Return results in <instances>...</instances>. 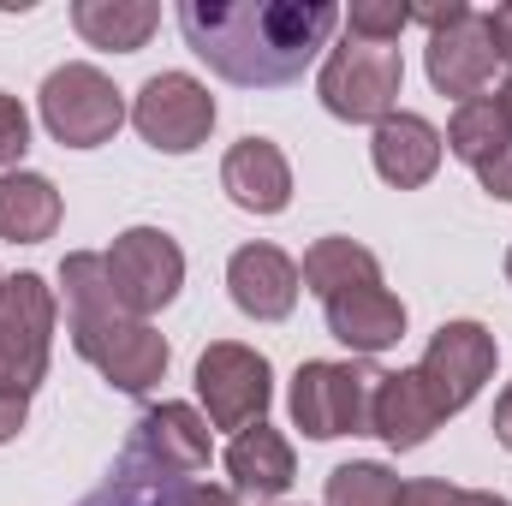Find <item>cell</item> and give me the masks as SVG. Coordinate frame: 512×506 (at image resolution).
I'll return each instance as SVG.
<instances>
[{
  "label": "cell",
  "instance_id": "6da1fadb",
  "mask_svg": "<svg viewBox=\"0 0 512 506\" xmlns=\"http://www.w3.org/2000/svg\"><path fill=\"white\" fill-rule=\"evenodd\" d=\"M185 48L239 90L298 84L304 66L340 30L328 0H179Z\"/></svg>",
  "mask_w": 512,
  "mask_h": 506
},
{
  "label": "cell",
  "instance_id": "7a4b0ae2",
  "mask_svg": "<svg viewBox=\"0 0 512 506\" xmlns=\"http://www.w3.org/2000/svg\"><path fill=\"white\" fill-rule=\"evenodd\" d=\"M60 304H66V334L72 352L84 364H96L108 387H120L131 399L155 393L167 376V340L155 334V322L131 316L108 286V262L96 251H72L60 262Z\"/></svg>",
  "mask_w": 512,
  "mask_h": 506
},
{
  "label": "cell",
  "instance_id": "3957f363",
  "mask_svg": "<svg viewBox=\"0 0 512 506\" xmlns=\"http://www.w3.org/2000/svg\"><path fill=\"white\" fill-rule=\"evenodd\" d=\"M387 370H376L370 358H352V364H334V358H310L298 364L292 376V423L310 435V441H340V435H370V417H376V387Z\"/></svg>",
  "mask_w": 512,
  "mask_h": 506
},
{
  "label": "cell",
  "instance_id": "277c9868",
  "mask_svg": "<svg viewBox=\"0 0 512 506\" xmlns=\"http://www.w3.org/2000/svg\"><path fill=\"white\" fill-rule=\"evenodd\" d=\"M114 471L143 477V483H161V489L191 483L197 471H209V417H203L197 405H179V399L149 405V411L131 423Z\"/></svg>",
  "mask_w": 512,
  "mask_h": 506
},
{
  "label": "cell",
  "instance_id": "5b68a950",
  "mask_svg": "<svg viewBox=\"0 0 512 506\" xmlns=\"http://www.w3.org/2000/svg\"><path fill=\"white\" fill-rule=\"evenodd\" d=\"M399 90H405V60L399 48L382 42H358L346 36L328 60H322V78H316V96L334 120L346 126H382L387 114H399Z\"/></svg>",
  "mask_w": 512,
  "mask_h": 506
},
{
  "label": "cell",
  "instance_id": "8992f818",
  "mask_svg": "<svg viewBox=\"0 0 512 506\" xmlns=\"http://www.w3.org/2000/svg\"><path fill=\"white\" fill-rule=\"evenodd\" d=\"M60 322V292L42 274H12L0 286V393H36L48 376Z\"/></svg>",
  "mask_w": 512,
  "mask_h": 506
},
{
  "label": "cell",
  "instance_id": "52a82bcc",
  "mask_svg": "<svg viewBox=\"0 0 512 506\" xmlns=\"http://www.w3.org/2000/svg\"><path fill=\"white\" fill-rule=\"evenodd\" d=\"M42 126L60 149H102L126 126V96L114 90L108 72L72 60V66L48 72V84H42Z\"/></svg>",
  "mask_w": 512,
  "mask_h": 506
},
{
  "label": "cell",
  "instance_id": "ba28073f",
  "mask_svg": "<svg viewBox=\"0 0 512 506\" xmlns=\"http://www.w3.org/2000/svg\"><path fill=\"white\" fill-rule=\"evenodd\" d=\"M495 358H501V346H495V334H489L483 322H441V328H435V340H429V352H423V364H417V381H423L429 405L441 411V423L459 417V411L489 387Z\"/></svg>",
  "mask_w": 512,
  "mask_h": 506
},
{
  "label": "cell",
  "instance_id": "9c48e42d",
  "mask_svg": "<svg viewBox=\"0 0 512 506\" xmlns=\"http://www.w3.org/2000/svg\"><path fill=\"white\" fill-rule=\"evenodd\" d=\"M131 126L161 155H191L215 131V96L191 72H155V78H143V90L131 102Z\"/></svg>",
  "mask_w": 512,
  "mask_h": 506
},
{
  "label": "cell",
  "instance_id": "30bf717a",
  "mask_svg": "<svg viewBox=\"0 0 512 506\" xmlns=\"http://www.w3.org/2000/svg\"><path fill=\"white\" fill-rule=\"evenodd\" d=\"M197 399L209 411V429H251L268 417V399H274V376H268V358L256 346L239 340H215L203 358H197Z\"/></svg>",
  "mask_w": 512,
  "mask_h": 506
},
{
  "label": "cell",
  "instance_id": "8fae6325",
  "mask_svg": "<svg viewBox=\"0 0 512 506\" xmlns=\"http://www.w3.org/2000/svg\"><path fill=\"white\" fill-rule=\"evenodd\" d=\"M102 262H108L114 298L126 304L131 316H143V322L155 310H167L179 298V286H185V251L161 227H126L114 239V251H102Z\"/></svg>",
  "mask_w": 512,
  "mask_h": 506
},
{
  "label": "cell",
  "instance_id": "7c38bea8",
  "mask_svg": "<svg viewBox=\"0 0 512 506\" xmlns=\"http://www.w3.org/2000/svg\"><path fill=\"white\" fill-rule=\"evenodd\" d=\"M423 66H429V84L441 96H459V102H477L495 78V48H489V30H483V12L477 6H459L441 30H429V48H423Z\"/></svg>",
  "mask_w": 512,
  "mask_h": 506
},
{
  "label": "cell",
  "instance_id": "4fadbf2b",
  "mask_svg": "<svg viewBox=\"0 0 512 506\" xmlns=\"http://www.w3.org/2000/svg\"><path fill=\"white\" fill-rule=\"evenodd\" d=\"M298 262L280 245H239L227 262V292L251 322H286L298 310Z\"/></svg>",
  "mask_w": 512,
  "mask_h": 506
},
{
  "label": "cell",
  "instance_id": "5bb4252c",
  "mask_svg": "<svg viewBox=\"0 0 512 506\" xmlns=\"http://www.w3.org/2000/svg\"><path fill=\"white\" fill-rule=\"evenodd\" d=\"M328 316V334L340 346H352V358H382L387 346L405 340V304L387 292V286H352V292H334L322 304Z\"/></svg>",
  "mask_w": 512,
  "mask_h": 506
},
{
  "label": "cell",
  "instance_id": "9a60e30c",
  "mask_svg": "<svg viewBox=\"0 0 512 506\" xmlns=\"http://www.w3.org/2000/svg\"><path fill=\"white\" fill-rule=\"evenodd\" d=\"M221 191L245 215H280L292 203V167L274 137H239L221 161Z\"/></svg>",
  "mask_w": 512,
  "mask_h": 506
},
{
  "label": "cell",
  "instance_id": "2e32d148",
  "mask_svg": "<svg viewBox=\"0 0 512 506\" xmlns=\"http://www.w3.org/2000/svg\"><path fill=\"white\" fill-rule=\"evenodd\" d=\"M441 149H447V137L429 126L423 114H387L376 126V137H370V161H376V173L393 191L429 185L435 167H441Z\"/></svg>",
  "mask_w": 512,
  "mask_h": 506
},
{
  "label": "cell",
  "instance_id": "e0dca14e",
  "mask_svg": "<svg viewBox=\"0 0 512 506\" xmlns=\"http://www.w3.org/2000/svg\"><path fill=\"white\" fill-rule=\"evenodd\" d=\"M227 477H233V495L280 501V495L298 483L292 441H286L274 423H251V429H239V435H233V447H227Z\"/></svg>",
  "mask_w": 512,
  "mask_h": 506
},
{
  "label": "cell",
  "instance_id": "ac0fdd59",
  "mask_svg": "<svg viewBox=\"0 0 512 506\" xmlns=\"http://www.w3.org/2000/svg\"><path fill=\"white\" fill-rule=\"evenodd\" d=\"M435 429H441V411L429 405V393H423L417 370H393V376H382L370 435H382L393 453H411V447H423Z\"/></svg>",
  "mask_w": 512,
  "mask_h": 506
},
{
  "label": "cell",
  "instance_id": "d6986e66",
  "mask_svg": "<svg viewBox=\"0 0 512 506\" xmlns=\"http://www.w3.org/2000/svg\"><path fill=\"white\" fill-rule=\"evenodd\" d=\"M54 227H60V191H54V179L24 173V167L0 173V239L42 245V239H54Z\"/></svg>",
  "mask_w": 512,
  "mask_h": 506
},
{
  "label": "cell",
  "instance_id": "ffe728a7",
  "mask_svg": "<svg viewBox=\"0 0 512 506\" xmlns=\"http://www.w3.org/2000/svg\"><path fill=\"white\" fill-rule=\"evenodd\" d=\"M72 24L90 48H108V54H137L155 24H161V6L149 0H78L72 6Z\"/></svg>",
  "mask_w": 512,
  "mask_h": 506
},
{
  "label": "cell",
  "instance_id": "44dd1931",
  "mask_svg": "<svg viewBox=\"0 0 512 506\" xmlns=\"http://www.w3.org/2000/svg\"><path fill=\"white\" fill-rule=\"evenodd\" d=\"M298 280H304V292H316V298L328 304L334 292H352V286H382V262H376V251H370V245H358V239H316V245L304 251Z\"/></svg>",
  "mask_w": 512,
  "mask_h": 506
},
{
  "label": "cell",
  "instance_id": "7402d4cb",
  "mask_svg": "<svg viewBox=\"0 0 512 506\" xmlns=\"http://www.w3.org/2000/svg\"><path fill=\"white\" fill-rule=\"evenodd\" d=\"M512 143V120L501 114V102L495 96H477V102H459L453 108V120H447V149L477 173L495 149H507Z\"/></svg>",
  "mask_w": 512,
  "mask_h": 506
},
{
  "label": "cell",
  "instance_id": "603a6c76",
  "mask_svg": "<svg viewBox=\"0 0 512 506\" xmlns=\"http://www.w3.org/2000/svg\"><path fill=\"white\" fill-rule=\"evenodd\" d=\"M399 477L376 459H352L328 471V506H399Z\"/></svg>",
  "mask_w": 512,
  "mask_h": 506
},
{
  "label": "cell",
  "instance_id": "cb8c5ba5",
  "mask_svg": "<svg viewBox=\"0 0 512 506\" xmlns=\"http://www.w3.org/2000/svg\"><path fill=\"white\" fill-rule=\"evenodd\" d=\"M340 18H346V36L393 48L399 30L411 24V6H405V0H352V12H340Z\"/></svg>",
  "mask_w": 512,
  "mask_h": 506
},
{
  "label": "cell",
  "instance_id": "d4e9b609",
  "mask_svg": "<svg viewBox=\"0 0 512 506\" xmlns=\"http://www.w3.org/2000/svg\"><path fill=\"white\" fill-rule=\"evenodd\" d=\"M84 506H167V489L161 483H143V477H126V471H108V483Z\"/></svg>",
  "mask_w": 512,
  "mask_h": 506
},
{
  "label": "cell",
  "instance_id": "484cf974",
  "mask_svg": "<svg viewBox=\"0 0 512 506\" xmlns=\"http://www.w3.org/2000/svg\"><path fill=\"white\" fill-rule=\"evenodd\" d=\"M24 149H30V114H24L18 96L0 90V167H18Z\"/></svg>",
  "mask_w": 512,
  "mask_h": 506
},
{
  "label": "cell",
  "instance_id": "4316f807",
  "mask_svg": "<svg viewBox=\"0 0 512 506\" xmlns=\"http://www.w3.org/2000/svg\"><path fill=\"white\" fill-rule=\"evenodd\" d=\"M399 506H465V489L447 477H417L399 489Z\"/></svg>",
  "mask_w": 512,
  "mask_h": 506
},
{
  "label": "cell",
  "instance_id": "83f0119b",
  "mask_svg": "<svg viewBox=\"0 0 512 506\" xmlns=\"http://www.w3.org/2000/svg\"><path fill=\"white\" fill-rule=\"evenodd\" d=\"M477 185L489 191V197H501V203H512V143L507 149H495L483 167H477Z\"/></svg>",
  "mask_w": 512,
  "mask_h": 506
},
{
  "label": "cell",
  "instance_id": "f1b7e54d",
  "mask_svg": "<svg viewBox=\"0 0 512 506\" xmlns=\"http://www.w3.org/2000/svg\"><path fill=\"white\" fill-rule=\"evenodd\" d=\"M167 506H239V495L209 489V483H179V489H167Z\"/></svg>",
  "mask_w": 512,
  "mask_h": 506
},
{
  "label": "cell",
  "instance_id": "f546056e",
  "mask_svg": "<svg viewBox=\"0 0 512 506\" xmlns=\"http://www.w3.org/2000/svg\"><path fill=\"white\" fill-rule=\"evenodd\" d=\"M483 30H489L495 60H507V66H512V0H507V6H495V12H483Z\"/></svg>",
  "mask_w": 512,
  "mask_h": 506
},
{
  "label": "cell",
  "instance_id": "4dcf8cb0",
  "mask_svg": "<svg viewBox=\"0 0 512 506\" xmlns=\"http://www.w3.org/2000/svg\"><path fill=\"white\" fill-rule=\"evenodd\" d=\"M24 417H30V399L24 393H0V447L24 429Z\"/></svg>",
  "mask_w": 512,
  "mask_h": 506
},
{
  "label": "cell",
  "instance_id": "1f68e13d",
  "mask_svg": "<svg viewBox=\"0 0 512 506\" xmlns=\"http://www.w3.org/2000/svg\"><path fill=\"white\" fill-rule=\"evenodd\" d=\"M495 441L512 453V381H507V393L495 399Z\"/></svg>",
  "mask_w": 512,
  "mask_h": 506
},
{
  "label": "cell",
  "instance_id": "d6a6232c",
  "mask_svg": "<svg viewBox=\"0 0 512 506\" xmlns=\"http://www.w3.org/2000/svg\"><path fill=\"white\" fill-rule=\"evenodd\" d=\"M465 506H512L507 495H489V489H465Z\"/></svg>",
  "mask_w": 512,
  "mask_h": 506
},
{
  "label": "cell",
  "instance_id": "836d02e7",
  "mask_svg": "<svg viewBox=\"0 0 512 506\" xmlns=\"http://www.w3.org/2000/svg\"><path fill=\"white\" fill-rule=\"evenodd\" d=\"M495 102H501V114L512 120V66H507V84H501V96H495Z\"/></svg>",
  "mask_w": 512,
  "mask_h": 506
},
{
  "label": "cell",
  "instance_id": "e575fe53",
  "mask_svg": "<svg viewBox=\"0 0 512 506\" xmlns=\"http://www.w3.org/2000/svg\"><path fill=\"white\" fill-rule=\"evenodd\" d=\"M507 280H512V251H507Z\"/></svg>",
  "mask_w": 512,
  "mask_h": 506
},
{
  "label": "cell",
  "instance_id": "d590c367",
  "mask_svg": "<svg viewBox=\"0 0 512 506\" xmlns=\"http://www.w3.org/2000/svg\"><path fill=\"white\" fill-rule=\"evenodd\" d=\"M0 286H6V274H0Z\"/></svg>",
  "mask_w": 512,
  "mask_h": 506
}]
</instances>
